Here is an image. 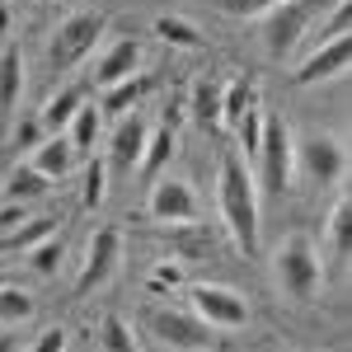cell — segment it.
Returning <instances> with one entry per match:
<instances>
[{"mask_svg":"<svg viewBox=\"0 0 352 352\" xmlns=\"http://www.w3.org/2000/svg\"><path fill=\"white\" fill-rule=\"evenodd\" d=\"M10 19H14V5H10V0H0V38L10 33Z\"/></svg>","mask_w":352,"mask_h":352,"instance_id":"cell-37","label":"cell"},{"mask_svg":"<svg viewBox=\"0 0 352 352\" xmlns=\"http://www.w3.org/2000/svg\"><path fill=\"white\" fill-rule=\"evenodd\" d=\"M352 61V43L348 38H333V43H320L315 52L305 56L296 66V85H320V80H333V76H343Z\"/></svg>","mask_w":352,"mask_h":352,"instance_id":"cell-11","label":"cell"},{"mask_svg":"<svg viewBox=\"0 0 352 352\" xmlns=\"http://www.w3.org/2000/svg\"><path fill=\"white\" fill-rule=\"evenodd\" d=\"M348 240H352V197H338L333 212H329V226H324V263L343 268L348 263Z\"/></svg>","mask_w":352,"mask_h":352,"instance_id":"cell-16","label":"cell"},{"mask_svg":"<svg viewBox=\"0 0 352 352\" xmlns=\"http://www.w3.org/2000/svg\"><path fill=\"white\" fill-rule=\"evenodd\" d=\"M28 268L38 272V277H52L56 268H61V235H47V240H38L33 249H24Z\"/></svg>","mask_w":352,"mask_h":352,"instance_id":"cell-29","label":"cell"},{"mask_svg":"<svg viewBox=\"0 0 352 352\" xmlns=\"http://www.w3.org/2000/svg\"><path fill=\"white\" fill-rule=\"evenodd\" d=\"M254 184L263 192H287L292 179H296V132L282 122V118H268L263 122V141H258V155H254Z\"/></svg>","mask_w":352,"mask_h":352,"instance_id":"cell-3","label":"cell"},{"mask_svg":"<svg viewBox=\"0 0 352 352\" xmlns=\"http://www.w3.org/2000/svg\"><path fill=\"white\" fill-rule=\"evenodd\" d=\"M197 192L188 179H155L151 197H146V217L160 221V226H192L197 221Z\"/></svg>","mask_w":352,"mask_h":352,"instance_id":"cell-10","label":"cell"},{"mask_svg":"<svg viewBox=\"0 0 352 352\" xmlns=\"http://www.w3.org/2000/svg\"><path fill=\"white\" fill-rule=\"evenodd\" d=\"M348 24H352L348 0H333L329 19H320V28H315V47H320V43H333V38H348Z\"/></svg>","mask_w":352,"mask_h":352,"instance_id":"cell-31","label":"cell"},{"mask_svg":"<svg viewBox=\"0 0 352 352\" xmlns=\"http://www.w3.org/2000/svg\"><path fill=\"white\" fill-rule=\"evenodd\" d=\"M217 202H221V221H226V235L235 240L240 254L258 249V184H254V169L240 151H226L217 169Z\"/></svg>","mask_w":352,"mask_h":352,"instance_id":"cell-1","label":"cell"},{"mask_svg":"<svg viewBox=\"0 0 352 352\" xmlns=\"http://www.w3.org/2000/svg\"><path fill=\"white\" fill-rule=\"evenodd\" d=\"M188 310L202 320L207 329H244L249 324V300L226 287V282H192L188 287Z\"/></svg>","mask_w":352,"mask_h":352,"instance_id":"cell-6","label":"cell"},{"mask_svg":"<svg viewBox=\"0 0 352 352\" xmlns=\"http://www.w3.org/2000/svg\"><path fill=\"white\" fill-rule=\"evenodd\" d=\"M146 132H151V127H146L141 118H118V132H113V146H109V164L118 169V174H136Z\"/></svg>","mask_w":352,"mask_h":352,"instance_id":"cell-14","label":"cell"},{"mask_svg":"<svg viewBox=\"0 0 352 352\" xmlns=\"http://www.w3.org/2000/svg\"><path fill=\"white\" fill-rule=\"evenodd\" d=\"M43 118L33 113V118H24V122H14V151H33L38 141H43Z\"/></svg>","mask_w":352,"mask_h":352,"instance_id":"cell-33","label":"cell"},{"mask_svg":"<svg viewBox=\"0 0 352 352\" xmlns=\"http://www.w3.org/2000/svg\"><path fill=\"white\" fill-rule=\"evenodd\" d=\"M146 287H151V292H174V287H184V258H164V263H155V272H151Z\"/></svg>","mask_w":352,"mask_h":352,"instance_id":"cell-32","label":"cell"},{"mask_svg":"<svg viewBox=\"0 0 352 352\" xmlns=\"http://www.w3.org/2000/svg\"><path fill=\"white\" fill-rule=\"evenodd\" d=\"M47 188H52V179L47 174H38L33 164H14L10 174H5V197L10 202H38V197H47Z\"/></svg>","mask_w":352,"mask_h":352,"instance_id":"cell-21","label":"cell"},{"mask_svg":"<svg viewBox=\"0 0 352 352\" xmlns=\"http://www.w3.org/2000/svg\"><path fill=\"white\" fill-rule=\"evenodd\" d=\"M320 10H324V0H277L268 10V19H263V52L272 61H287Z\"/></svg>","mask_w":352,"mask_h":352,"instance_id":"cell-5","label":"cell"},{"mask_svg":"<svg viewBox=\"0 0 352 352\" xmlns=\"http://www.w3.org/2000/svg\"><path fill=\"white\" fill-rule=\"evenodd\" d=\"M155 38H164L169 47H188V52H197L207 38H202V28L192 24V19H179V14H160L155 19Z\"/></svg>","mask_w":352,"mask_h":352,"instance_id":"cell-25","label":"cell"},{"mask_svg":"<svg viewBox=\"0 0 352 352\" xmlns=\"http://www.w3.org/2000/svg\"><path fill=\"white\" fill-rule=\"evenodd\" d=\"M188 113L197 118V127H221V85L212 76H202V80L192 85V99H188Z\"/></svg>","mask_w":352,"mask_h":352,"instance_id":"cell-22","label":"cell"},{"mask_svg":"<svg viewBox=\"0 0 352 352\" xmlns=\"http://www.w3.org/2000/svg\"><path fill=\"white\" fill-rule=\"evenodd\" d=\"M296 174L310 188H333L348 174V151L343 141L329 132H305L296 136Z\"/></svg>","mask_w":352,"mask_h":352,"instance_id":"cell-4","label":"cell"},{"mask_svg":"<svg viewBox=\"0 0 352 352\" xmlns=\"http://www.w3.org/2000/svg\"><path fill=\"white\" fill-rule=\"evenodd\" d=\"M146 329H151V338H160L174 352H207L217 343V329H207L192 310H174V305H155L146 315Z\"/></svg>","mask_w":352,"mask_h":352,"instance_id":"cell-7","label":"cell"},{"mask_svg":"<svg viewBox=\"0 0 352 352\" xmlns=\"http://www.w3.org/2000/svg\"><path fill=\"white\" fill-rule=\"evenodd\" d=\"M277 0H221V10L226 14H235V19H249V14H268Z\"/></svg>","mask_w":352,"mask_h":352,"instance_id":"cell-34","label":"cell"},{"mask_svg":"<svg viewBox=\"0 0 352 352\" xmlns=\"http://www.w3.org/2000/svg\"><path fill=\"white\" fill-rule=\"evenodd\" d=\"M0 352H19V343H14L10 333H0Z\"/></svg>","mask_w":352,"mask_h":352,"instance_id":"cell-38","label":"cell"},{"mask_svg":"<svg viewBox=\"0 0 352 352\" xmlns=\"http://www.w3.org/2000/svg\"><path fill=\"white\" fill-rule=\"evenodd\" d=\"M99 352H136V329L122 315H104L99 320Z\"/></svg>","mask_w":352,"mask_h":352,"instance_id":"cell-27","label":"cell"},{"mask_svg":"<svg viewBox=\"0 0 352 352\" xmlns=\"http://www.w3.org/2000/svg\"><path fill=\"white\" fill-rule=\"evenodd\" d=\"M0 282H5V272H0Z\"/></svg>","mask_w":352,"mask_h":352,"instance_id":"cell-39","label":"cell"},{"mask_svg":"<svg viewBox=\"0 0 352 352\" xmlns=\"http://www.w3.org/2000/svg\"><path fill=\"white\" fill-rule=\"evenodd\" d=\"M254 99H258V85L249 80V76H235L230 85H221V127H235L240 113L249 109Z\"/></svg>","mask_w":352,"mask_h":352,"instance_id":"cell-23","label":"cell"},{"mask_svg":"<svg viewBox=\"0 0 352 352\" xmlns=\"http://www.w3.org/2000/svg\"><path fill=\"white\" fill-rule=\"evenodd\" d=\"M19 99H24V52L19 47H5L0 52V122L14 118Z\"/></svg>","mask_w":352,"mask_h":352,"instance_id":"cell-17","label":"cell"},{"mask_svg":"<svg viewBox=\"0 0 352 352\" xmlns=\"http://www.w3.org/2000/svg\"><path fill=\"white\" fill-rule=\"evenodd\" d=\"M47 235H56V217H28L24 226H14L10 235H0V249H5V254H24V249H33L38 240H47Z\"/></svg>","mask_w":352,"mask_h":352,"instance_id":"cell-24","label":"cell"},{"mask_svg":"<svg viewBox=\"0 0 352 352\" xmlns=\"http://www.w3.org/2000/svg\"><path fill=\"white\" fill-rule=\"evenodd\" d=\"M24 320H33V296L24 287L0 282V324H24Z\"/></svg>","mask_w":352,"mask_h":352,"instance_id":"cell-28","label":"cell"},{"mask_svg":"<svg viewBox=\"0 0 352 352\" xmlns=\"http://www.w3.org/2000/svg\"><path fill=\"white\" fill-rule=\"evenodd\" d=\"M136 66H141V47H136V38H113L109 47L99 52V61H94V85L109 89V85L136 76Z\"/></svg>","mask_w":352,"mask_h":352,"instance_id":"cell-12","label":"cell"},{"mask_svg":"<svg viewBox=\"0 0 352 352\" xmlns=\"http://www.w3.org/2000/svg\"><path fill=\"white\" fill-rule=\"evenodd\" d=\"M85 99H89L85 85H61L52 99L43 104V113H38V118H43V132H66V122L76 118V109H80Z\"/></svg>","mask_w":352,"mask_h":352,"instance_id":"cell-18","label":"cell"},{"mask_svg":"<svg viewBox=\"0 0 352 352\" xmlns=\"http://www.w3.org/2000/svg\"><path fill=\"white\" fill-rule=\"evenodd\" d=\"M28 164H33L38 174H47V179H66V174H71V164H76V151H71L66 132H47L38 146H33Z\"/></svg>","mask_w":352,"mask_h":352,"instance_id":"cell-15","label":"cell"},{"mask_svg":"<svg viewBox=\"0 0 352 352\" xmlns=\"http://www.w3.org/2000/svg\"><path fill=\"white\" fill-rule=\"evenodd\" d=\"M146 89H151L146 76H127V80L109 85L104 99H99V118H127V109H136V104L146 99Z\"/></svg>","mask_w":352,"mask_h":352,"instance_id":"cell-19","label":"cell"},{"mask_svg":"<svg viewBox=\"0 0 352 352\" xmlns=\"http://www.w3.org/2000/svg\"><path fill=\"white\" fill-rule=\"evenodd\" d=\"M104 28H109V19H104V14H94V10H80V14H71V19H66V24L52 33L47 61H52L56 71H71L76 61H85V56L99 47Z\"/></svg>","mask_w":352,"mask_h":352,"instance_id":"cell-8","label":"cell"},{"mask_svg":"<svg viewBox=\"0 0 352 352\" xmlns=\"http://www.w3.org/2000/svg\"><path fill=\"white\" fill-rule=\"evenodd\" d=\"M174 146H179V118H164L160 127H151V132H146V146H141L136 169H141L146 179H160V169L174 160Z\"/></svg>","mask_w":352,"mask_h":352,"instance_id":"cell-13","label":"cell"},{"mask_svg":"<svg viewBox=\"0 0 352 352\" xmlns=\"http://www.w3.org/2000/svg\"><path fill=\"white\" fill-rule=\"evenodd\" d=\"M263 122H268V113H263V104L254 99L249 109L240 113V122H235V136H240V155H249V164H254V155H258V141H263Z\"/></svg>","mask_w":352,"mask_h":352,"instance_id":"cell-26","label":"cell"},{"mask_svg":"<svg viewBox=\"0 0 352 352\" xmlns=\"http://www.w3.org/2000/svg\"><path fill=\"white\" fill-rule=\"evenodd\" d=\"M104 192H109V160L89 155V169H85V192H80V202H85V207H99V202H104Z\"/></svg>","mask_w":352,"mask_h":352,"instance_id":"cell-30","label":"cell"},{"mask_svg":"<svg viewBox=\"0 0 352 352\" xmlns=\"http://www.w3.org/2000/svg\"><path fill=\"white\" fill-rule=\"evenodd\" d=\"M28 221V202H5L0 207V235H10L14 226H24Z\"/></svg>","mask_w":352,"mask_h":352,"instance_id":"cell-36","label":"cell"},{"mask_svg":"<svg viewBox=\"0 0 352 352\" xmlns=\"http://www.w3.org/2000/svg\"><path fill=\"white\" fill-rule=\"evenodd\" d=\"M320 277H324V258H320V244L305 230L282 235L272 249V282L277 292L292 300V305H310L320 292Z\"/></svg>","mask_w":352,"mask_h":352,"instance_id":"cell-2","label":"cell"},{"mask_svg":"<svg viewBox=\"0 0 352 352\" xmlns=\"http://www.w3.org/2000/svg\"><path fill=\"white\" fill-rule=\"evenodd\" d=\"M66 338H71V333H66L61 324H52V329H43V333H38L33 352H66Z\"/></svg>","mask_w":352,"mask_h":352,"instance_id":"cell-35","label":"cell"},{"mask_svg":"<svg viewBox=\"0 0 352 352\" xmlns=\"http://www.w3.org/2000/svg\"><path fill=\"white\" fill-rule=\"evenodd\" d=\"M118 263H122V235L113 226H99L89 235V244H85V263H80V277H76V292L80 296L99 292L113 272H118Z\"/></svg>","mask_w":352,"mask_h":352,"instance_id":"cell-9","label":"cell"},{"mask_svg":"<svg viewBox=\"0 0 352 352\" xmlns=\"http://www.w3.org/2000/svg\"><path fill=\"white\" fill-rule=\"evenodd\" d=\"M99 104H89L85 99L80 109H76V118L66 122V141H71V151L76 155H94V146H99Z\"/></svg>","mask_w":352,"mask_h":352,"instance_id":"cell-20","label":"cell"}]
</instances>
